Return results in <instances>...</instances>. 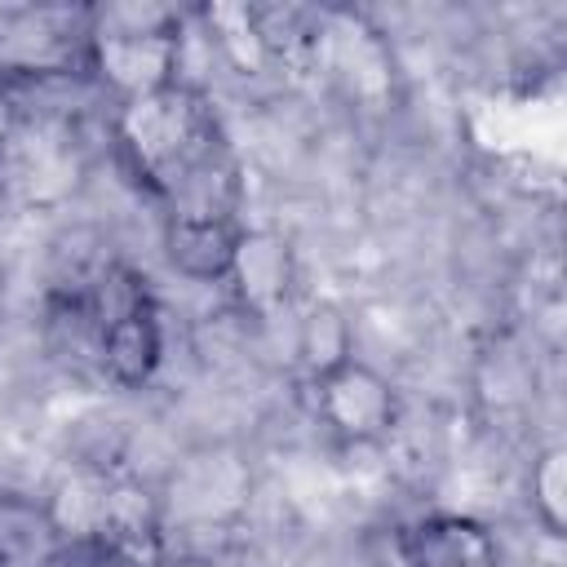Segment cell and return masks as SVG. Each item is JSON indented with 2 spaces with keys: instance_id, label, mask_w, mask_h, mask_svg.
<instances>
[{
  "instance_id": "cell-9",
  "label": "cell",
  "mask_w": 567,
  "mask_h": 567,
  "mask_svg": "<svg viewBox=\"0 0 567 567\" xmlns=\"http://www.w3.org/2000/svg\"><path fill=\"white\" fill-rule=\"evenodd\" d=\"M40 567H133V563L106 540H62L49 558H40Z\"/></svg>"
},
{
  "instance_id": "cell-8",
  "label": "cell",
  "mask_w": 567,
  "mask_h": 567,
  "mask_svg": "<svg viewBox=\"0 0 567 567\" xmlns=\"http://www.w3.org/2000/svg\"><path fill=\"white\" fill-rule=\"evenodd\" d=\"M563 501H567V452L558 439L532 447L527 465V505L545 536L563 540Z\"/></svg>"
},
{
  "instance_id": "cell-4",
  "label": "cell",
  "mask_w": 567,
  "mask_h": 567,
  "mask_svg": "<svg viewBox=\"0 0 567 567\" xmlns=\"http://www.w3.org/2000/svg\"><path fill=\"white\" fill-rule=\"evenodd\" d=\"M177 27L173 31H93L89 75L106 93V102L120 106L177 84Z\"/></svg>"
},
{
  "instance_id": "cell-3",
  "label": "cell",
  "mask_w": 567,
  "mask_h": 567,
  "mask_svg": "<svg viewBox=\"0 0 567 567\" xmlns=\"http://www.w3.org/2000/svg\"><path fill=\"white\" fill-rule=\"evenodd\" d=\"M168 346H173V315L155 292L137 310H128L102 328V346H97L102 390L106 394L155 390L164 377V363H168Z\"/></svg>"
},
{
  "instance_id": "cell-2",
  "label": "cell",
  "mask_w": 567,
  "mask_h": 567,
  "mask_svg": "<svg viewBox=\"0 0 567 567\" xmlns=\"http://www.w3.org/2000/svg\"><path fill=\"white\" fill-rule=\"evenodd\" d=\"M297 284H301V257L292 235L270 221H257V226L244 221L235 261L226 275V301L244 319H266L297 306Z\"/></svg>"
},
{
  "instance_id": "cell-6",
  "label": "cell",
  "mask_w": 567,
  "mask_h": 567,
  "mask_svg": "<svg viewBox=\"0 0 567 567\" xmlns=\"http://www.w3.org/2000/svg\"><path fill=\"white\" fill-rule=\"evenodd\" d=\"M244 221H221V217H159V235L155 248L168 266L173 279H182V288H204V292H221L230 261H235V244H239Z\"/></svg>"
},
{
  "instance_id": "cell-1",
  "label": "cell",
  "mask_w": 567,
  "mask_h": 567,
  "mask_svg": "<svg viewBox=\"0 0 567 567\" xmlns=\"http://www.w3.org/2000/svg\"><path fill=\"white\" fill-rule=\"evenodd\" d=\"M310 416L332 443H385L403 421V394L385 368L350 359L310 381Z\"/></svg>"
},
{
  "instance_id": "cell-10",
  "label": "cell",
  "mask_w": 567,
  "mask_h": 567,
  "mask_svg": "<svg viewBox=\"0 0 567 567\" xmlns=\"http://www.w3.org/2000/svg\"><path fill=\"white\" fill-rule=\"evenodd\" d=\"M0 306H4V270H0Z\"/></svg>"
},
{
  "instance_id": "cell-5",
  "label": "cell",
  "mask_w": 567,
  "mask_h": 567,
  "mask_svg": "<svg viewBox=\"0 0 567 567\" xmlns=\"http://www.w3.org/2000/svg\"><path fill=\"white\" fill-rule=\"evenodd\" d=\"M390 554L394 567H505L496 527L461 509H425L399 523Z\"/></svg>"
},
{
  "instance_id": "cell-7",
  "label": "cell",
  "mask_w": 567,
  "mask_h": 567,
  "mask_svg": "<svg viewBox=\"0 0 567 567\" xmlns=\"http://www.w3.org/2000/svg\"><path fill=\"white\" fill-rule=\"evenodd\" d=\"M354 359V310L332 297H315L297 306V372L319 381L323 372Z\"/></svg>"
}]
</instances>
